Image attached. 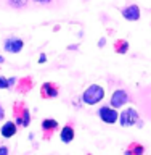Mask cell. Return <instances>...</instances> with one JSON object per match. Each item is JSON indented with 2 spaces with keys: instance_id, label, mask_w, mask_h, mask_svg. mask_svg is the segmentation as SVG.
<instances>
[{
  "instance_id": "277c9868",
  "label": "cell",
  "mask_w": 151,
  "mask_h": 155,
  "mask_svg": "<svg viewBox=\"0 0 151 155\" xmlns=\"http://www.w3.org/2000/svg\"><path fill=\"white\" fill-rule=\"evenodd\" d=\"M14 113H16V121L14 123L18 126H21V128H27L29 123H31V113H29V110L24 105H16Z\"/></svg>"
},
{
  "instance_id": "44dd1931",
  "label": "cell",
  "mask_w": 151,
  "mask_h": 155,
  "mask_svg": "<svg viewBox=\"0 0 151 155\" xmlns=\"http://www.w3.org/2000/svg\"><path fill=\"white\" fill-rule=\"evenodd\" d=\"M105 44H106V41H105V39H100V41H98V47H103Z\"/></svg>"
},
{
  "instance_id": "603a6c76",
  "label": "cell",
  "mask_w": 151,
  "mask_h": 155,
  "mask_svg": "<svg viewBox=\"0 0 151 155\" xmlns=\"http://www.w3.org/2000/svg\"><path fill=\"white\" fill-rule=\"evenodd\" d=\"M3 61H5V58H3L2 55H0V63H3Z\"/></svg>"
},
{
  "instance_id": "ac0fdd59",
  "label": "cell",
  "mask_w": 151,
  "mask_h": 155,
  "mask_svg": "<svg viewBox=\"0 0 151 155\" xmlns=\"http://www.w3.org/2000/svg\"><path fill=\"white\" fill-rule=\"evenodd\" d=\"M3 118H5V108H3L2 105H0V121H2Z\"/></svg>"
},
{
  "instance_id": "ffe728a7",
  "label": "cell",
  "mask_w": 151,
  "mask_h": 155,
  "mask_svg": "<svg viewBox=\"0 0 151 155\" xmlns=\"http://www.w3.org/2000/svg\"><path fill=\"white\" fill-rule=\"evenodd\" d=\"M34 2H37V3H50L52 0H34Z\"/></svg>"
},
{
  "instance_id": "9c48e42d",
  "label": "cell",
  "mask_w": 151,
  "mask_h": 155,
  "mask_svg": "<svg viewBox=\"0 0 151 155\" xmlns=\"http://www.w3.org/2000/svg\"><path fill=\"white\" fill-rule=\"evenodd\" d=\"M42 97H45V99H53V97L58 95V86L55 82H45V84L42 86Z\"/></svg>"
},
{
  "instance_id": "7402d4cb",
  "label": "cell",
  "mask_w": 151,
  "mask_h": 155,
  "mask_svg": "<svg viewBox=\"0 0 151 155\" xmlns=\"http://www.w3.org/2000/svg\"><path fill=\"white\" fill-rule=\"evenodd\" d=\"M68 48H69V50H77V48H79V45H69Z\"/></svg>"
},
{
  "instance_id": "30bf717a",
  "label": "cell",
  "mask_w": 151,
  "mask_h": 155,
  "mask_svg": "<svg viewBox=\"0 0 151 155\" xmlns=\"http://www.w3.org/2000/svg\"><path fill=\"white\" fill-rule=\"evenodd\" d=\"M74 136H76V133H74V129H72V126H64V128L61 129V133H60V137H61V140L64 144H69V142H72V139H74Z\"/></svg>"
},
{
  "instance_id": "3957f363",
  "label": "cell",
  "mask_w": 151,
  "mask_h": 155,
  "mask_svg": "<svg viewBox=\"0 0 151 155\" xmlns=\"http://www.w3.org/2000/svg\"><path fill=\"white\" fill-rule=\"evenodd\" d=\"M98 116H100L101 121H105L106 124H114L116 121H119V113L116 111V108H113V107L103 105L98 110Z\"/></svg>"
},
{
  "instance_id": "8fae6325",
  "label": "cell",
  "mask_w": 151,
  "mask_h": 155,
  "mask_svg": "<svg viewBox=\"0 0 151 155\" xmlns=\"http://www.w3.org/2000/svg\"><path fill=\"white\" fill-rule=\"evenodd\" d=\"M143 152H145L143 145L134 142V144H130L129 147H127V150H125V155H143Z\"/></svg>"
},
{
  "instance_id": "4fadbf2b",
  "label": "cell",
  "mask_w": 151,
  "mask_h": 155,
  "mask_svg": "<svg viewBox=\"0 0 151 155\" xmlns=\"http://www.w3.org/2000/svg\"><path fill=\"white\" fill-rule=\"evenodd\" d=\"M114 48H116V52H118V53H127V50H129V42L124 41V39H119V41L114 44Z\"/></svg>"
},
{
  "instance_id": "ba28073f",
  "label": "cell",
  "mask_w": 151,
  "mask_h": 155,
  "mask_svg": "<svg viewBox=\"0 0 151 155\" xmlns=\"http://www.w3.org/2000/svg\"><path fill=\"white\" fill-rule=\"evenodd\" d=\"M0 133H2V136L5 139H10V137H13L14 134L18 133V124L14 123V121H7L3 126H2V129H0Z\"/></svg>"
},
{
  "instance_id": "52a82bcc",
  "label": "cell",
  "mask_w": 151,
  "mask_h": 155,
  "mask_svg": "<svg viewBox=\"0 0 151 155\" xmlns=\"http://www.w3.org/2000/svg\"><path fill=\"white\" fill-rule=\"evenodd\" d=\"M122 16L127 21H138L140 19V7L138 5H127L125 8H122Z\"/></svg>"
},
{
  "instance_id": "2e32d148",
  "label": "cell",
  "mask_w": 151,
  "mask_h": 155,
  "mask_svg": "<svg viewBox=\"0 0 151 155\" xmlns=\"http://www.w3.org/2000/svg\"><path fill=\"white\" fill-rule=\"evenodd\" d=\"M45 61H47V55H45V53H42V55L39 57V63L42 65V63H45Z\"/></svg>"
},
{
  "instance_id": "7c38bea8",
  "label": "cell",
  "mask_w": 151,
  "mask_h": 155,
  "mask_svg": "<svg viewBox=\"0 0 151 155\" xmlns=\"http://www.w3.org/2000/svg\"><path fill=\"white\" fill-rule=\"evenodd\" d=\"M42 129L45 131V133H52V131L58 129V121L56 120H50V118L43 120L42 121Z\"/></svg>"
},
{
  "instance_id": "e0dca14e",
  "label": "cell",
  "mask_w": 151,
  "mask_h": 155,
  "mask_svg": "<svg viewBox=\"0 0 151 155\" xmlns=\"http://www.w3.org/2000/svg\"><path fill=\"white\" fill-rule=\"evenodd\" d=\"M0 155H8V147H0Z\"/></svg>"
},
{
  "instance_id": "6da1fadb",
  "label": "cell",
  "mask_w": 151,
  "mask_h": 155,
  "mask_svg": "<svg viewBox=\"0 0 151 155\" xmlns=\"http://www.w3.org/2000/svg\"><path fill=\"white\" fill-rule=\"evenodd\" d=\"M105 99V89L98 84H92L84 91L82 94V102L85 105H96Z\"/></svg>"
},
{
  "instance_id": "d6986e66",
  "label": "cell",
  "mask_w": 151,
  "mask_h": 155,
  "mask_svg": "<svg viewBox=\"0 0 151 155\" xmlns=\"http://www.w3.org/2000/svg\"><path fill=\"white\" fill-rule=\"evenodd\" d=\"M14 82H16V79H14V78H8V86H13Z\"/></svg>"
},
{
  "instance_id": "7a4b0ae2",
  "label": "cell",
  "mask_w": 151,
  "mask_h": 155,
  "mask_svg": "<svg viewBox=\"0 0 151 155\" xmlns=\"http://www.w3.org/2000/svg\"><path fill=\"white\" fill-rule=\"evenodd\" d=\"M140 121V115L135 108H125L119 113V123L122 128H129V126H134Z\"/></svg>"
},
{
  "instance_id": "5bb4252c",
  "label": "cell",
  "mask_w": 151,
  "mask_h": 155,
  "mask_svg": "<svg viewBox=\"0 0 151 155\" xmlns=\"http://www.w3.org/2000/svg\"><path fill=\"white\" fill-rule=\"evenodd\" d=\"M7 3L13 8H23L27 5V0H7Z\"/></svg>"
},
{
  "instance_id": "9a60e30c",
  "label": "cell",
  "mask_w": 151,
  "mask_h": 155,
  "mask_svg": "<svg viewBox=\"0 0 151 155\" xmlns=\"http://www.w3.org/2000/svg\"><path fill=\"white\" fill-rule=\"evenodd\" d=\"M8 79H7V78H2V76H0V89H8Z\"/></svg>"
},
{
  "instance_id": "5b68a950",
  "label": "cell",
  "mask_w": 151,
  "mask_h": 155,
  "mask_svg": "<svg viewBox=\"0 0 151 155\" xmlns=\"http://www.w3.org/2000/svg\"><path fill=\"white\" fill-rule=\"evenodd\" d=\"M129 102V94L125 89H116L113 92V95H111V102H109V107H113V108H121V107H124L125 104Z\"/></svg>"
},
{
  "instance_id": "8992f818",
  "label": "cell",
  "mask_w": 151,
  "mask_h": 155,
  "mask_svg": "<svg viewBox=\"0 0 151 155\" xmlns=\"http://www.w3.org/2000/svg\"><path fill=\"white\" fill-rule=\"evenodd\" d=\"M23 47H24V41L19 37H8L3 42L5 52H10V53H19L23 50Z\"/></svg>"
}]
</instances>
